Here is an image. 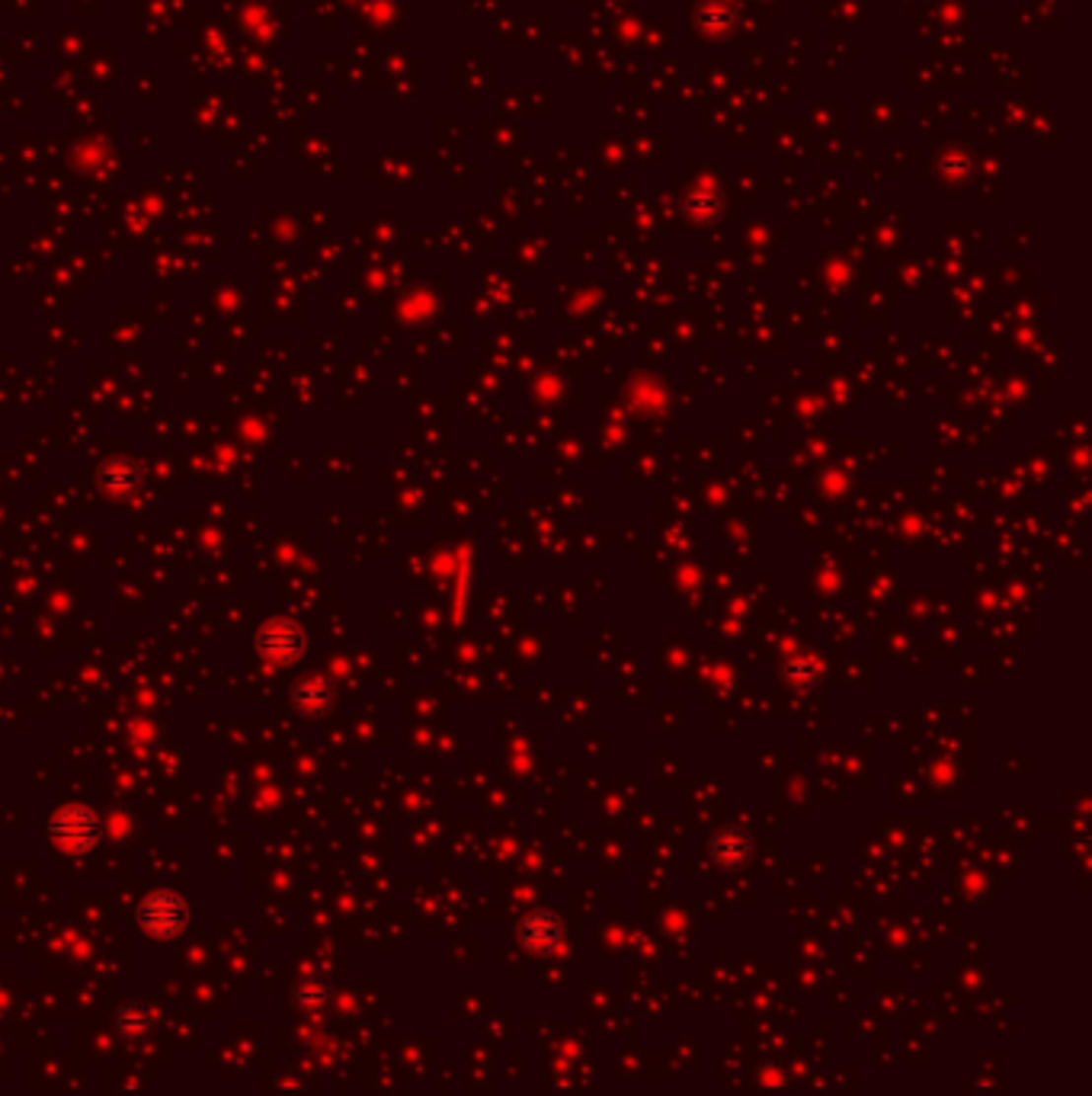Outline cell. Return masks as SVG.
I'll return each mask as SVG.
<instances>
[{
  "label": "cell",
  "mask_w": 1092,
  "mask_h": 1096,
  "mask_svg": "<svg viewBox=\"0 0 1092 1096\" xmlns=\"http://www.w3.org/2000/svg\"><path fill=\"white\" fill-rule=\"evenodd\" d=\"M51 834H55L64 846H87L97 837V821L90 811L68 808V811H61L55 824H51Z\"/></svg>",
  "instance_id": "6da1fadb"
},
{
  "label": "cell",
  "mask_w": 1092,
  "mask_h": 1096,
  "mask_svg": "<svg viewBox=\"0 0 1092 1096\" xmlns=\"http://www.w3.org/2000/svg\"><path fill=\"white\" fill-rule=\"evenodd\" d=\"M183 917H186L183 908H179V901L171 895L151 898L145 911H141V920H145V926H151L154 933H171V926L176 930V926L183 923Z\"/></svg>",
  "instance_id": "7a4b0ae2"
},
{
  "label": "cell",
  "mask_w": 1092,
  "mask_h": 1096,
  "mask_svg": "<svg viewBox=\"0 0 1092 1096\" xmlns=\"http://www.w3.org/2000/svg\"><path fill=\"white\" fill-rule=\"evenodd\" d=\"M299 641H302V635L292 622H269L263 628V635H260V648L269 657H292L295 651H299Z\"/></svg>",
  "instance_id": "3957f363"
}]
</instances>
